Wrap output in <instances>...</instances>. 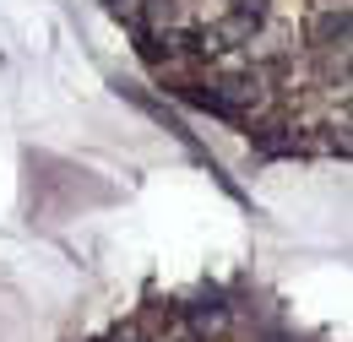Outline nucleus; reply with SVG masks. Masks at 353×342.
Here are the masks:
<instances>
[{"label": "nucleus", "instance_id": "nucleus-2", "mask_svg": "<svg viewBox=\"0 0 353 342\" xmlns=\"http://www.w3.org/2000/svg\"><path fill=\"white\" fill-rule=\"evenodd\" d=\"M223 315H228V304L212 294V299H196V304H185V321L196 326V332H207V326H218Z\"/></svg>", "mask_w": 353, "mask_h": 342}, {"label": "nucleus", "instance_id": "nucleus-1", "mask_svg": "<svg viewBox=\"0 0 353 342\" xmlns=\"http://www.w3.org/2000/svg\"><path fill=\"white\" fill-rule=\"evenodd\" d=\"M179 98H185L190 109H207V114H223V120H239V103H234V98H223L218 87H185Z\"/></svg>", "mask_w": 353, "mask_h": 342}, {"label": "nucleus", "instance_id": "nucleus-3", "mask_svg": "<svg viewBox=\"0 0 353 342\" xmlns=\"http://www.w3.org/2000/svg\"><path fill=\"white\" fill-rule=\"evenodd\" d=\"M315 39L332 43V39H348V11H326L321 22H315Z\"/></svg>", "mask_w": 353, "mask_h": 342}, {"label": "nucleus", "instance_id": "nucleus-4", "mask_svg": "<svg viewBox=\"0 0 353 342\" xmlns=\"http://www.w3.org/2000/svg\"><path fill=\"white\" fill-rule=\"evenodd\" d=\"M266 342H294V337H283V332H272V337H266Z\"/></svg>", "mask_w": 353, "mask_h": 342}]
</instances>
